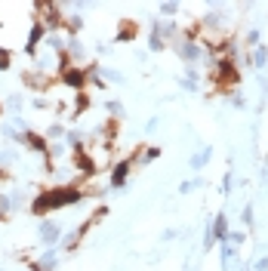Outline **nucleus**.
<instances>
[{"instance_id": "obj_1", "label": "nucleus", "mask_w": 268, "mask_h": 271, "mask_svg": "<svg viewBox=\"0 0 268 271\" xmlns=\"http://www.w3.org/2000/svg\"><path fill=\"white\" fill-rule=\"evenodd\" d=\"M80 201V191L77 188H52L46 194H40L34 201V213H46V210H59V207H68V204H77Z\"/></svg>"}, {"instance_id": "obj_2", "label": "nucleus", "mask_w": 268, "mask_h": 271, "mask_svg": "<svg viewBox=\"0 0 268 271\" xmlns=\"http://www.w3.org/2000/svg\"><path fill=\"white\" fill-rule=\"evenodd\" d=\"M127 173H130V160H120V164L114 167V173H111V188H120L123 182H127Z\"/></svg>"}, {"instance_id": "obj_3", "label": "nucleus", "mask_w": 268, "mask_h": 271, "mask_svg": "<svg viewBox=\"0 0 268 271\" xmlns=\"http://www.w3.org/2000/svg\"><path fill=\"white\" fill-rule=\"evenodd\" d=\"M40 241L43 244H56L59 241V225L56 222H43L40 225Z\"/></svg>"}, {"instance_id": "obj_4", "label": "nucleus", "mask_w": 268, "mask_h": 271, "mask_svg": "<svg viewBox=\"0 0 268 271\" xmlns=\"http://www.w3.org/2000/svg\"><path fill=\"white\" fill-rule=\"evenodd\" d=\"M228 234H231V231H228V222H225V216H216V222H213V238L225 244V241H228Z\"/></svg>"}, {"instance_id": "obj_5", "label": "nucleus", "mask_w": 268, "mask_h": 271, "mask_svg": "<svg viewBox=\"0 0 268 271\" xmlns=\"http://www.w3.org/2000/svg\"><path fill=\"white\" fill-rule=\"evenodd\" d=\"M65 83H68V86H74V89H80V86L86 83L83 71H77V68H65Z\"/></svg>"}, {"instance_id": "obj_6", "label": "nucleus", "mask_w": 268, "mask_h": 271, "mask_svg": "<svg viewBox=\"0 0 268 271\" xmlns=\"http://www.w3.org/2000/svg\"><path fill=\"white\" fill-rule=\"evenodd\" d=\"M22 139L28 142V145H31L34 151H46V142H43V139H37V136H34V133H25Z\"/></svg>"}, {"instance_id": "obj_7", "label": "nucleus", "mask_w": 268, "mask_h": 271, "mask_svg": "<svg viewBox=\"0 0 268 271\" xmlns=\"http://www.w3.org/2000/svg\"><path fill=\"white\" fill-rule=\"evenodd\" d=\"M210 154H213V148H204L201 154H194L191 157V167H207L210 164Z\"/></svg>"}, {"instance_id": "obj_8", "label": "nucleus", "mask_w": 268, "mask_h": 271, "mask_svg": "<svg viewBox=\"0 0 268 271\" xmlns=\"http://www.w3.org/2000/svg\"><path fill=\"white\" fill-rule=\"evenodd\" d=\"M265 59H268V52H265V46H256V65H259V68L265 65Z\"/></svg>"}]
</instances>
